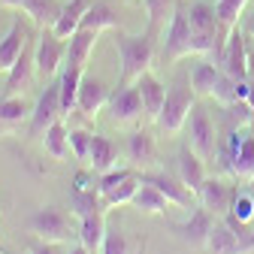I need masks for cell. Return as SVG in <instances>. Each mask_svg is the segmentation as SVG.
<instances>
[{
    "mask_svg": "<svg viewBox=\"0 0 254 254\" xmlns=\"http://www.w3.org/2000/svg\"><path fill=\"white\" fill-rule=\"evenodd\" d=\"M221 79H224V70L218 67V64H206V61H197L194 67H190V88L194 94H212L218 91Z\"/></svg>",
    "mask_w": 254,
    "mask_h": 254,
    "instance_id": "24",
    "label": "cell"
},
{
    "mask_svg": "<svg viewBox=\"0 0 254 254\" xmlns=\"http://www.w3.org/2000/svg\"><path fill=\"white\" fill-rule=\"evenodd\" d=\"M136 91H139V97H142V109H145V118L157 121V115H161L164 109V100H167V85L157 79L151 70L145 76L136 79Z\"/></svg>",
    "mask_w": 254,
    "mask_h": 254,
    "instance_id": "18",
    "label": "cell"
},
{
    "mask_svg": "<svg viewBox=\"0 0 254 254\" xmlns=\"http://www.w3.org/2000/svg\"><path fill=\"white\" fill-rule=\"evenodd\" d=\"M245 3H248V0H215V12L221 18V27L233 30L239 24V15H242Z\"/></svg>",
    "mask_w": 254,
    "mask_h": 254,
    "instance_id": "34",
    "label": "cell"
},
{
    "mask_svg": "<svg viewBox=\"0 0 254 254\" xmlns=\"http://www.w3.org/2000/svg\"><path fill=\"white\" fill-rule=\"evenodd\" d=\"M188 136H190V148H194L203 161L215 154V121L209 118V112L203 106H194L190 109V118H188Z\"/></svg>",
    "mask_w": 254,
    "mask_h": 254,
    "instance_id": "8",
    "label": "cell"
},
{
    "mask_svg": "<svg viewBox=\"0 0 254 254\" xmlns=\"http://www.w3.org/2000/svg\"><path fill=\"white\" fill-rule=\"evenodd\" d=\"M248 73H254V52L248 55Z\"/></svg>",
    "mask_w": 254,
    "mask_h": 254,
    "instance_id": "43",
    "label": "cell"
},
{
    "mask_svg": "<svg viewBox=\"0 0 254 254\" xmlns=\"http://www.w3.org/2000/svg\"><path fill=\"white\" fill-rule=\"evenodd\" d=\"M70 209H73L79 218H85V215H91V212H97V209L106 212L100 188H91V190H70Z\"/></svg>",
    "mask_w": 254,
    "mask_h": 254,
    "instance_id": "32",
    "label": "cell"
},
{
    "mask_svg": "<svg viewBox=\"0 0 254 254\" xmlns=\"http://www.w3.org/2000/svg\"><path fill=\"white\" fill-rule=\"evenodd\" d=\"M145 3V12H148V34L157 37L164 34L173 21V12L179 6V0H142Z\"/></svg>",
    "mask_w": 254,
    "mask_h": 254,
    "instance_id": "27",
    "label": "cell"
},
{
    "mask_svg": "<svg viewBox=\"0 0 254 254\" xmlns=\"http://www.w3.org/2000/svg\"><path fill=\"white\" fill-rule=\"evenodd\" d=\"M0 3L9 9H21L37 27H52L58 12H61V6L55 0H0Z\"/></svg>",
    "mask_w": 254,
    "mask_h": 254,
    "instance_id": "20",
    "label": "cell"
},
{
    "mask_svg": "<svg viewBox=\"0 0 254 254\" xmlns=\"http://www.w3.org/2000/svg\"><path fill=\"white\" fill-rule=\"evenodd\" d=\"M127 157H130L133 170H151L157 164V145L145 130H133L127 136Z\"/></svg>",
    "mask_w": 254,
    "mask_h": 254,
    "instance_id": "22",
    "label": "cell"
},
{
    "mask_svg": "<svg viewBox=\"0 0 254 254\" xmlns=\"http://www.w3.org/2000/svg\"><path fill=\"white\" fill-rule=\"evenodd\" d=\"M130 176H136L133 170H109V173H103L100 176V194H106V190H112V188H118L121 182H127V179H130Z\"/></svg>",
    "mask_w": 254,
    "mask_h": 254,
    "instance_id": "38",
    "label": "cell"
},
{
    "mask_svg": "<svg viewBox=\"0 0 254 254\" xmlns=\"http://www.w3.org/2000/svg\"><path fill=\"white\" fill-rule=\"evenodd\" d=\"M139 182L154 185L173 206H182V209H188V206H190V197H194V194H190V190L182 185V179H173L170 173H142Z\"/></svg>",
    "mask_w": 254,
    "mask_h": 254,
    "instance_id": "19",
    "label": "cell"
},
{
    "mask_svg": "<svg viewBox=\"0 0 254 254\" xmlns=\"http://www.w3.org/2000/svg\"><path fill=\"white\" fill-rule=\"evenodd\" d=\"M34 73H37V58H34V46H27L24 55L12 64V70H6L3 97H18V94H27V88L34 85Z\"/></svg>",
    "mask_w": 254,
    "mask_h": 254,
    "instance_id": "10",
    "label": "cell"
},
{
    "mask_svg": "<svg viewBox=\"0 0 254 254\" xmlns=\"http://www.w3.org/2000/svg\"><path fill=\"white\" fill-rule=\"evenodd\" d=\"M6 133H9V127H6V124H0V136H6Z\"/></svg>",
    "mask_w": 254,
    "mask_h": 254,
    "instance_id": "44",
    "label": "cell"
},
{
    "mask_svg": "<svg viewBox=\"0 0 254 254\" xmlns=\"http://www.w3.org/2000/svg\"><path fill=\"white\" fill-rule=\"evenodd\" d=\"M91 139H94V133H91V130H82V127L70 130V148H73V157H76V161H85V164H88Z\"/></svg>",
    "mask_w": 254,
    "mask_h": 254,
    "instance_id": "36",
    "label": "cell"
},
{
    "mask_svg": "<svg viewBox=\"0 0 254 254\" xmlns=\"http://www.w3.org/2000/svg\"><path fill=\"white\" fill-rule=\"evenodd\" d=\"M30 46V34H27V24L21 18H15L9 24V30L0 37V70H12V64L24 55V49Z\"/></svg>",
    "mask_w": 254,
    "mask_h": 254,
    "instance_id": "14",
    "label": "cell"
},
{
    "mask_svg": "<svg viewBox=\"0 0 254 254\" xmlns=\"http://www.w3.org/2000/svg\"><path fill=\"white\" fill-rule=\"evenodd\" d=\"M27 230L34 233L40 242H55V245H64V242H70L73 236H79V230H73L70 218L64 215L58 206H43L37 212H30Z\"/></svg>",
    "mask_w": 254,
    "mask_h": 254,
    "instance_id": "2",
    "label": "cell"
},
{
    "mask_svg": "<svg viewBox=\"0 0 254 254\" xmlns=\"http://www.w3.org/2000/svg\"><path fill=\"white\" fill-rule=\"evenodd\" d=\"M136 190H139V176H130L127 182H121L118 188L106 190V194H103V206L106 209H115V206H124V203H133Z\"/></svg>",
    "mask_w": 254,
    "mask_h": 254,
    "instance_id": "33",
    "label": "cell"
},
{
    "mask_svg": "<svg viewBox=\"0 0 254 254\" xmlns=\"http://www.w3.org/2000/svg\"><path fill=\"white\" fill-rule=\"evenodd\" d=\"M245 239H248V236L236 233L224 218H218L215 227H212V233H209L206 248H209V254H248Z\"/></svg>",
    "mask_w": 254,
    "mask_h": 254,
    "instance_id": "15",
    "label": "cell"
},
{
    "mask_svg": "<svg viewBox=\"0 0 254 254\" xmlns=\"http://www.w3.org/2000/svg\"><path fill=\"white\" fill-rule=\"evenodd\" d=\"M218 67L224 70L230 79H236V82H245L248 79V49H245V34L239 30V24L230 30L227 49H224V55H221Z\"/></svg>",
    "mask_w": 254,
    "mask_h": 254,
    "instance_id": "9",
    "label": "cell"
},
{
    "mask_svg": "<svg viewBox=\"0 0 254 254\" xmlns=\"http://www.w3.org/2000/svg\"><path fill=\"white\" fill-rule=\"evenodd\" d=\"M190 55H194V27H190L188 9L179 3L176 12H173L170 27L164 30V61L176 64V61L190 58Z\"/></svg>",
    "mask_w": 254,
    "mask_h": 254,
    "instance_id": "4",
    "label": "cell"
},
{
    "mask_svg": "<svg viewBox=\"0 0 254 254\" xmlns=\"http://www.w3.org/2000/svg\"><path fill=\"white\" fill-rule=\"evenodd\" d=\"M0 254H12V251H9V248H6L3 242H0Z\"/></svg>",
    "mask_w": 254,
    "mask_h": 254,
    "instance_id": "45",
    "label": "cell"
},
{
    "mask_svg": "<svg viewBox=\"0 0 254 254\" xmlns=\"http://www.w3.org/2000/svg\"><path fill=\"white\" fill-rule=\"evenodd\" d=\"M34 115V103H30L24 94H18V97H0V124H21L24 118Z\"/></svg>",
    "mask_w": 254,
    "mask_h": 254,
    "instance_id": "30",
    "label": "cell"
},
{
    "mask_svg": "<svg viewBox=\"0 0 254 254\" xmlns=\"http://www.w3.org/2000/svg\"><path fill=\"white\" fill-rule=\"evenodd\" d=\"M91 3H94V0H70L67 6H61L58 18H55V24H52L55 37H58V40H70L76 30L82 27V18H85V12L91 9Z\"/></svg>",
    "mask_w": 254,
    "mask_h": 254,
    "instance_id": "21",
    "label": "cell"
},
{
    "mask_svg": "<svg viewBox=\"0 0 254 254\" xmlns=\"http://www.w3.org/2000/svg\"><path fill=\"white\" fill-rule=\"evenodd\" d=\"M94 185H91V179H88V173H79L76 179H73V190H91Z\"/></svg>",
    "mask_w": 254,
    "mask_h": 254,
    "instance_id": "40",
    "label": "cell"
},
{
    "mask_svg": "<svg viewBox=\"0 0 254 254\" xmlns=\"http://www.w3.org/2000/svg\"><path fill=\"white\" fill-rule=\"evenodd\" d=\"M215 221H218V218H215L206 206H197L194 212H190V218L185 221V224H176L173 230H176L185 242L197 245V248H206L209 233H212V227H215Z\"/></svg>",
    "mask_w": 254,
    "mask_h": 254,
    "instance_id": "13",
    "label": "cell"
},
{
    "mask_svg": "<svg viewBox=\"0 0 254 254\" xmlns=\"http://www.w3.org/2000/svg\"><path fill=\"white\" fill-rule=\"evenodd\" d=\"M154 40L151 34H124L115 30V52L121 61V85H136L139 76H145L151 70L154 61Z\"/></svg>",
    "mask_w": 254,
    "mask_h": 254,
    "instance_id": "1",
    "label": "cell"
},
{
    "mask_svg": "<svg viewBox=\"0 0 254 254\" xmlns=\"http://www.w3.org/2000/svg\"><path fill=\"white\" fill-rule=\"evenodd\" d=\"M43 145H46V151L55 157V161H67L70 157V130L67 127H64V121L58 118L49 130H46V136H43Z\"/></svg>",
    "mask_w": 254,
    "mask_h": 254,
    "instance_id": "29",
    "label": "cell"
},
{
    "mask_svg": "<svg viewBox=\"0 0 254 254\" xmlns=\"http://www.w3.org/2000/svg\"><path fill=\"white\" fill-rule=\"evenodd\" d=\"M115 164H118V151H115L112 139L94 133V139H91V151H88V167H91L94 173H100V176H103V173L115 170Z\"/></svg>",
    "mask_w": 254,
    "mask_h": 254,
    "instance_id": "25",
    "label": "cell"
},
{
    "mask_svg": "<svg viewBox=\"0 0 254 254\" xmlns=\"http://www.w3.org/2000/svg\"><path fill=\"white\" fill-rule=\"evenodd\" d=\"M109 88L103 79H94V76H82V85H79V97H76V109L85 115V118H97V112L109 103Z\"/></svg>",
    "mask_w": 254,
    "mask_h": 254,
    "instance_id": "12",
    "label": "cell"
},
{
    "mask_svg": "<svg viewBox=\"0 0 254 254\" xmlns=\"http://www.w3.org/2000/svg\"><path fill=\"white\" fill-rule=\"evenodd\" d=\"M82 27H94V30H100V34H103V30H118V15H115V9L109 3L94 0L91 9L82 18Z\"/></svg>",
    "mask_w": 254,
    "mask_h": 254,
    "instance_id": "31",
    "label": "cell"
},
{
    "mask_svg": "<svg viewBox=\"0 0 254 254\" xmlns=\"http://www.w3.org/2000/svg\"><path fill=\"white\" fill-rule=\"evenodd\" d=\"M34 58H37V73L43 79L58 76L64 70V64H67V40H58L52 27H40Z\"/></svg>",
    "mask_w": 254,
    "mask_h": 254,
    "instance_id": "5",
    "label": "cell"
},
{
    "mask_svg": "<svg viewBox=\"0 0 254 254\" xmlns=\"http://www.w3.org/2000/svg\"><path fill=\"white\" fill-rule=\"evenodd\" d=\"M61 115H64L61 112V85L52 82V85H46V91L40 94V100L34 103V115H30V136L46 133Z\"/></svg>",
    "mask_w": 254,
    "mask_h": 254,
    "instance_id": "7",
    "label": "cell"
},
{
    "mask_svg": "<svg viewBox=\"0 0 254 254\" xmlns=\"http://www.w3.org/2000/svg\"><path fill=\"white\" fill-rule=\"evenodd\" d=\"M100 40V30H94V27H79L76 34L67 40V64L76 70H88V61L94 55V46H97Z\"/></svg>",
    "mask_w": 254,
    "mask_h": 254,
    "instance_id": "16",
    "label": "cell"
},
{
    "mask_svg": "<svg viewBox=\"0 0 254 254\" xmlns=\"http://www.w3.org/2000/svg\"><path fill=\"white\" fill-rule=\"evenodd\" d=\"M194 88L190 85H173V88H167V100H164V109H161V115H157V127L161 130H167V133H179L182 127L188 124V118H190V109H194L197 103H194Z\"/></svg>",
    "mask_w": 254,
    "mask_h": 254,
    "instance_id": "3",
    "label": "cell"
},
{
    "mask_svg": "<svg viewBox=\"0 0 254 254\" xmlns=\"http://www.w3.org/2000/svg\"><path fill=\"white\" fill-rule=\"evenodd\" d=\"M64 254H91V251H88V248H85V245L79 242V245H70V248L64 251Z\"/></svg>",
    "mask_w": 254,
    "mask_h": 254,
    "instance_id": "41",
    "label": "cell"
},
{
    "mask_svg": "<svg viewBox=\"0 0 254 254\" xmlns=\"http://www.w3.org/2000/svg\"><path fill=\"white\" fill-rule=\"evenodd\" d=\"M133 206H136L139 212H145V215H164L173 203H170L154 185L139 182V190H136V197H133Z\"/></svg>",
    "mask_w": 254,
    "mask_h": 254,
    "instance_id": "28",
    "label": "cell"
},
{
    "mask_svg": "<svg viewBox=\"0 0 254 254\" xmlns=\"http://www.w3.org/2000/svg\"><path fill=\"white\" fill-rule=\"evenodd\" d=\"M233 197H236V190L227 185V182H221V179H206L203 188L197 190V200L200 206H206L215 218H224L233 206Z\"/></svg>",
    "mask_w": 254,
    "mask_h": 254,
    "instance_id": "11",
    "label": "cell"
},
{
    "mask_svg": "<svg viewBox=\"0 0 254 254\" xmlns=\"http://www.w3.org/2000/svg\"><path fill=\"white\" fill-rule=\"evenodd\" d=\"M82 70L64 64V70L58 73V85H61V112L70 115L76 109V97H79V85H82Z\"/></svg>",
    "mask_w": 254,
    "mask_h": 254,
    "instance_id": "26",
    "label": "cell"
},
{
    "mask_svg": "<svg viewBox=\"0 0 254 254\" xmlns=\"http://www.w3.org/2000/svg\"><path fill=\"white\" fill-rule=\"evenodd\" d=\"M230 218H236L239 224H251L254 221V194H239L236 190V197H233V206H230V212H227Z\"/></svg>",
    "mask_w": 254,
    "mask_h": 254,
    "instance_id": "35",
    "label": "cell"
},
{
    "mask_svg": "<svg viewBox=\"0 0 254 254\" xmlns=\"http://www.w3.org/2000/svg\"><path fill=\"white\" fill-rule=\"evenodd\" d=\"M30 254H64V251H61V245H55V242H40Z\"/></svg>",
    "mask_w": 254,
    "mask_h": 254,
    "instance_id": "39",
    "label": "cell"
},
{
    "mask_svg": "<svg viewBox=\"0 0 254 254\" xmlns=\"http://www.w3.org/2000/svg\"><path fill=\"white\" fill-rule=\"evenodd\" d=\"M109 118L115 121V124H136L142 115H145V109H142V97H139V91H136V85H121L112 97H109Z\"/></svg>",
    "mask_w": 254,
    "mask_h": 254,
    "instance_id": "6",
    "label": "cell"
},
{
    "mask_svg": "<svg viewBox=\"0 0 254 254\" xmlns=\"http://www.w3.org/2000/svg\"><path fill=\"white\" fill-rule=\"evenodd\" d=\"M103 254H130L127 248V236L121 230H106V239H103Z\"/></svg>",
    "mask_w": 254,
    "mask_h": 254,
    "instance_id": "37",
    "label": "cell"
},
{
    "mask_svg": "<svg viewBox=\"0 0 254 254\" xmlns=\"http://www.w3.org/2000/svg\"><path fill=\"white\" fill-rule=\"evenodd\" d=\"M106 218H103V209L97 212H91L85 218H79V242L94 254V251H100L103 248V239H106Z\"/></svg>",
    "mask_w": 254,
    "mask_h": 254,
    "instance_id": "23",
    "label": "cell"
},
{
    "mask_svg": "<svg viewBox=\"0 0 254 254\" xmlns=\"http://www.w3.org/2000/svg\"><path fill=\"white\" fill-rule=\"evenodd\" d=\"M245 34H248V37H254V15H251V21L245 24Z\"/></svg>",
    "mask_w": 254,
    "mask_h": 254,
    "instance_id": "42",
    "label": "cell"
},
{
    "mask_svg": "<svg viewBox=\"0 0 254 254\" xmlns=\"http://www.w3.org/2000/svg\"><path fill=\"white\" fill-rule=\"evenodd\" d=\"M203 164H206V161H203V157H200L194 148H182V151H179V157H176L179 179H182V185H185V188H188L194 197H197V190L203 188V182L209 179Z\"/></svg>",
    "mask_w": 254,
    "mask_h": 254,
    "instance_id": "17",
    "label": "cell"
}]
</instances>
